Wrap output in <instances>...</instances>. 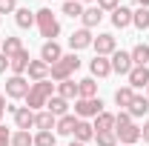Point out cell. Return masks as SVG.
Segmentation results:
<instances>
[{"mask_svg":"<svg viewBox=\"0 0 149 146\" xmlns=\"http://www.w3.org/2000/svg\"><path fill=\"white\" fill-rule=\"evenodd\" d=\"M52 89H55V83L52 80H37L32 83V89L26 95V103H29V109H43L46 103H49V97H52Z\"/></svg>","mask_w":149,"mask_h":146,"instance_id":"1","label":"cell"},{"mask_svg":"<svg viewBox=\"0 0 149 146\" xmlns=\"http://www.w3.org/2000/svg\"><path fill=\"white\" fill-rule=\"evenodd\" d=\"M77 69H80V57H77V55L72 52V55H63V57H60V60L55 63V66H52L49 77L60 83V80H69V77H72L74 72H77Z\"/></svg>","mask_w":149,"mask_h":146,"instance_id":"2","label":"cell"},{"mask_svg":"<svg viewBox=\"0 0 149 146\" xmlns=\"http://www.w3.org/2000/svg\"><path fill=\"white\" fill-rule=\"evenodd\" d=\"M35 23H37L40 35L46 37V40H55V37L60 35V23H57V17H55L52 9H40V12H35Z\"/></svg>","mask_w":149,"mask_h":146,"instance_id":"3","label":"cell"},{"mask_svg":"<svg viewBox=\"0 0 149 146\" xmlns=\"http://www.w3.org/2000/svg\"><path fill=\"white\" fill-rule=\"evenodd\" d=\"M103 112V100L100 97H77L74 100V115L77 117H97Z\"/></svg>","mask_w":149,"mask_h":146,"instance_id":"4","label":"cell"},{"mask_svg":"<svg viewBox=\"0 0 149 146\" xmlns=\"http://www.w3.org/2000/svg\"><path fill=\"white\" fill-rule=\"evenodd\" d=\"M29 89H32V86H29V80H26L23 74H12V77L6 80V95L15 97V100H17V97H26Z\"/></svg>","mask_w":149,"mask_h":146,"instance_id":"5","label":"cell"},{"mask_svg":"<svg viewBox=\"0 0 149 146\" xmlns=\"http://www.w3.org/2000/svg\"><path fill=\"white\" fill-rule=\"evenodd\" d=\"M109 63H112V72H118V74H129L132 66H135V63H132V55H129V52H120V49L112 52Z\"/></svg>","mask_w":149,"mask_h":146,"instance_id":"6","label":"cell"},{"mask_svg":"<svg viewBox=\"0 0 149 146\" xmlns=\"http://www.w3.org/2000/svg\"><path fill=\"white\" fill-rule=\"evenodd\" d=\"M60 57H63L60 43H57V40H46V43H43V49H40V60H43V63H49V66H55Z\"/></svg>","mask_w":149,"mask_h":146,"instance_id":"7","label":"cell"},{"mask_svg":"<svg viewBox=\"0 0 149 146\" xmlns=\"http://www.w3.org/2000/svg\"><path fill=\"white\" fill-rule=\"evenodd\" d=\"M92 46H95V52H97L100 57L118 52V40H115V35H97V37L92 40Z\"/></svg>","mask_w":149,"mask_h":146,"instance_id":"8","label":"cell"},{"mask_svg":"<svg viewBox=\"0 0 149 146\" xmlns=\"http://www.w3.org/2000/svg\"><path fill=\"white\" fill-rule=\"evenodd\" d=\"M115 135H118V143L132 146V143H138V140H141V126L129 123V126H120V129H115Z\"/></svg>","mask_w":149,"mask_h":146,"instance_id":"9","label":"cell"},{"mask_svg":"<svg viewBox=\"0 0 149 146\" xmlns=\"http://www.w3.org/2000/svg\"><path fill=\"white\" fill-rule=\"evenodd\" d=\"M126 77H129L132 89H143V86H149V66H132V72Z\"/></svg>","mask_w":149,"mask_h":146,"instance_id":"10","label":"cell"},{"mask_svg":"<svg viewBox=\"0 0 149 146\" xmlns=\"http://www.w3.org/2000/svg\"><path fill=\"white\" fill-rule=\"evenodd\" d=\"M26 72H29V77L37 83V80H49V72H52V66H49V63H43V60H32Z\"/></svg>","mask_w":149,"mask_h":146,"instance_id":"11","label":"cell"},{"mask_svg":"<svg viewBox=\"0 0 149 146\" xmlns=\"http://www.w3.org/2000/svg\"><path fill=\"white\" fill-rule=\"evenodd\" d=\"M29 63H32V57H29V52H26V49H20L15 57H9V69H12L15 74H23L26 69H29Z\"/></svg>","mask_w":149,"mask_h":146,"instance_id":"12","label":"cell"},{"mask_svg":"<svg viewBox=\"0 0 149 146\" xmlns=\"http://www.w3.org/2000/svg\"><path fill=\"white\" fill-rule=\"evenodd\" d=\"M89 72H92L95 77H109V74H112V63L106 60V57L95 55V57H92V63H89Z\"/></svg>","mask_w":149,"mask_h":146,"instance_id":"13","label":"cell"},{"mask_svg":"<svg viewBox=\"0 0 149 146\" xmlns=\"http://www.w3.org/2000/svg\"><path fill=\"white\" fill-rule=\"evenodd\" d=\"M92 32L89 29H77V32H72V37H69V46L72 49H86V46H92Z\"/></svg>","mask_w":149,"mask_h":146,"instance_id":"14","label":"cell"},{"mask_svg":"<svg viewBox=\"0 0 149 146\" xmlns=\"http://www.w3.org/2000/svg\"><path fill=\"white\" fill-rule=\"evenodd\" d=\"M126 112H129L132 117H143V115L149 112V97H146V95H135Z\"/></svg>","mask_w":149,"mask_h":146,"instance_id":"15","label":"cell"},{"mask_svg":"<svg viewBox=\"0 0 149 146\" xmlns=\"http://www.w3.org/2000/svg\"><path fill=\"white\" fill-rule=\"evenodd\" d=\"M15 123H17V129H23V132H29V129L35 126V112L29 109V106H23V109L15 112Z\"/></svg>","mask_w":149,"mask_h":146,"instance_id":"16","label":"cell"},{"mask_svg":"<svg viewBox=\"0 0 149 146\" xmlns=\"http://www.w3.org/2000/svg\"><path fill=\"white\" fill-rule=\"evenodd\" d=\"M112 23H115L118 29L132 26V9H129V6H118V9L112 12Z\"/></svg>","mask_w":149,"mask_h":146,"instance_id":"17","label":"cell"},{"mask_svg":"<svg viewBox=\"0 0 149 146\" xmlns=\"http://www.w3.org/2000/svg\"><path fill=\"white\" fill-rule=\"evenodd\" d=\"M55 123H57V117L52 112H37L35 115V129H40V132H52Z\"/></svg>","mask_w":149,"mask_h":146,"instance_id":"18","label":"cell"},{"mask_svg":"<svg viewBox=\"0 0 149 146\" xmlns=\"http://www.w3.org/2000/svg\"><path fill=\"white\" fill-rule=\"evenodd\" d=\"M66 109H69V100H63L60 95H52V97H49V103H46V112H52L55 117H63Z\"/></svg>","mask_w":149,"mask_h":146,"instance_id":"19","label":"cell"},{"mask_svg":"<svg viewBox=\"0 0 149 146\" xmlns=\"http://www.w3.org/2000/svg\"><path fill=\"white\" fill-rule=\"evenodd\" d=\"M80 20H83V29H95V26L103 20V12H100L97 6H92V9H83Z\"/></svg>","mask_w":149,"mask_h":146,"instance_id":"20","label":"cell"},{"mask_svg":"<svg viewBox=\"0 0 149 146\" xmlns=\"http://www.w3.org/2000/svg\"><path fill=\"white\" fill-rule=\"evenodd\" d=\"M92 138H95V126L86 123V120H77V126H74V140H77V143H86V140H92Z\"/></svg>","mask_w":149,"mask_h":146,"instance_id":"21","label":"cell"},{"mask_svg":"<svg viewBox=\"0 0 149 146\" xmlns=\"http://www.w3.org/2000/svg\"><path fill=\"white\" fill-rule=\"evenodd\" d=\"M57 95H60L63 100H77V83H74L72 77H69V80H60V83H57Z\"/></svg>","mask_w":149,"mask_h":146,"instance_id":"22","label":"cell"},{"mask_svg":"<svg viewBox=\"0 0 149 146\" xmlns=\"http://www.w3.org/2000/svg\"><path fill=\"white\" fill-rule=\"evenodd\" d=\"M74 126H77V117L74 115H63V117H57V135H74Z\"/></svg>","mask_w":149,"mask_h":146,"instance_id":"23","label":"cell"},{"mask_svg":"<svg viewBox=\"0 0 149 146\" xmlns=\"http://www.w3.org/2000/svg\"><path fill=\"white\" fill-rule=\"evenodd\" d=\"M95 132H115V115L100 112V115L95 117Z\"/></svg>","mask_w":149,"mask_h":146,"instance_id":"24","label":"cell"},{"mask_svg":"<svg viewBox=\"0 0 149 146\" xmlns=\"http://www.w3.org/2000/svg\"><path fill=\"white\" fill-rule=\"evenodd\" d=\"M129 55H132V63H135V66H146L149 63V46L146 43H138Z\"/></svg>","mask_w":149,"mask_h":146,"instance_id":"25","label":"cell"},{"mask_svg":"<svg viewBox=\"0 0 149 146\" xmlns=\"http://www.w3.org/2000/svg\"><path fill=\"white\" fill-rule=\"evenodd\" d=\"M15 23H17L20 29H32V26H35V12L17 9V12H15Z\"/></svg>","mask_w":149,"mask_h":146,"instance_id":"26","label":"cell"},{"mask_svg":"<svg viewBox=\"0 0 149 146\" xmlns=\"http://www.w3.org/2000/svg\"><path fill=\"white\" fill-rule=\"evenodd\" d=\"M20 49H23L20 37H6V40H3V46H0V52H3L6 57H15V55L20 52Z\"/></svg>","mask_w":149,"mask_h":146,"instance_id":"27","label":"cell"},{"mask_svg":"<svg viewBox=\"0 0 149 146\" xmlns=\"http://www.w3.org/2000/svg\"><path fill=\"white\" fill-rule=\"evenodd\" d=\"M95 92H97V83H95L92 77L77 80V97H95Z\"/></svg>","mask_w":149,"mask_h":146,"instance_id":"28","label":"cell"},{"mask_svg":"<svg viewBox=\"0 0 149 146\" xmlns=\"http://www.w3.org/2000/svg\"><path fill=\"white\" fill-rule=\"evenodd\" d=\"M132 23L143 32V29H149V9H135L132 12Z\"/></svg>","mask_w":149,"mask_h":146,"instance_id":"29","label":"cell"},{"mask_svg":"<svg viewBox=\"0 0 149 146\" xmlns=\"http://www.w3.org/2000/svg\"><path fill=\"white\" fill-rule=\"evenodd\" d=\"M132 97H135L132 86H126V89H118V92H115V103H118V106H126V109H129Z\"/></svg>","mask_w":149,"mask_h":146,"instance_id":"30","label":"cell"},{"mask_svg":"<svg viewBox=\"0 0 149 146\" xmlns=\"http://www.w3.org/2000/svg\"><path fill=\"white\" fill-rule=\"evenodd\" d=\"M12 146H35V138H32L29 132H23V129H17V132L12 135Z\"/></svg>","mask_w":149,"mask_h":146,"instance_id":"31","label":"cell"},{"mask_svg":"<svg viewBox=\"0 0 149 146\" xmlns=\"http://www.w3.org/2000/svg\"><path fill=\"white\" fill-rule=\"evenodd\" d=\"M97 146H118V135L115 132H95Z\"/></svg>","mask_w":149,"mask_h":146,"instance_id":"32","label":"cell"},{"mask_svg":"<svg viewBox=\"0 0 149 146\" xmlns=\"http://www.w3.org/2000/svg\"><path fill=\"white\" fill-rule=\"evenodd\" d=\"M63 15H69V17H80V15H83V6H80L77 0H66V3H63Z\"/></svg>","mask_w":149,"mask_h":146,"instance_id":"33","label":"cell"},{"mask_svg":"<svg viewBox=\"0 0 149 146\" xmlns=\"http://www.w3.org/2000/svg\"><path fill=\"white\" fill-rule=\"evenodd\" d=\"M35 146H55V135H52V132H37L35 135Z\"/></svg>","mask_w":149,"mask_h":146,"instance_id":"34","label":"cell"},{"mask_svg":"<svg viewBox=\"0 0 149 146\" xmlns=\"http://www.w3.org/2000/svg\"><path fill=\"white\" fill-rule=\"evenodd\" d=\"M129 123H132V115H129V112H118V115H115V129L129 126Z\"/></svg>","mask_w":149,"mask_h":146,"instance_id":"35","label":"cell"},{"mask_svg":"<svg viewBox=\"0 0 149 146\" xmlns=\"http://www.w3.org/2000/svg\"><path fill=\"white\" fill-rule=\"evenodd\" d=\"M118 6H120L118 0H97V9H100V12H115Z\"/></svg>","mask_w":149,"mask_h":146,"instance_id":"36","label":"cell"},{"mask_svg":"<svg viewBox=\"0 0 149 146\" xmlns=\"http://www.w3.org/2000/svg\"><path fill=\"white\" fill-rule=\"evenodd\" d=\"M9 12H17V3L15 0H0V15H9Z\"/></svg>","mask_w":149,"mask_h":146,"instance_id":"37","label":"cell"},{"mask_svg":"<svg viewBox=\"0 0 149 146\" xmlns=\"http://www.w3.org/2000/svg\"><path fill=\"white\" fill-rule=\"evenodd\" d=\"M0 146H12V135H9V129L0 123Z\"/></svg>","mask_w":149,"mask_h":146,"instance_id":"38","label":"cell"},{"mask_svg":"<svg viewBox=\"0 0 149 146\" xmlns=\"http://www.w3.org/2000/svg\"><path fill=\"white\" fill-rule=\"evenodd\" d=\"M6 69H9V57H6L3 52H0V74L6 72Z\"/></svg>","mask_w":149,"mask_h":146,"instance_id":"39","label":"cell"},{"mask_svg":"<svg viewBox=\"0 0 149 146\" xmlns=\"http://www.w3.org/2000/svg\"><path fill=\"white\" fill-rule=\"evenodd\" d=\"M141 138H143V140H146V143H149V120H146V123H143V129H141Z\"/></svg>","mask_w":149,"mask_h":146,"instance_id":"40","label":"cell"},{"mask_svg":"<svg viewBox=\"0 0 149 146\" xmlns=\"http://www.w3.org/2000/svg\"><path fill=\"white\" fill-rule=\"evenodd\" d=\"M3 112H6V97L0 95V117H3Z\"/></svg>","mask_w":149,"mask_h":146,"instance_id":"41","label":"cell"},{"mask_svg":"<svg viewBox=\"0 0 149 146\" xmlns=\"http://www.w3.org/2000/svg\"><path fill=\"white\" fill-rule=\"evenodd\" d=\"M138 6L141 9H149V0H138Z\"/></svg>","mask_w":149,"mask_h":146,"instance_id":"42","label":"cell"},{"mask_svg":"<svg viewBox=\"0 0 149 146\" xmlns=\"http://www.w3.org/2000/svg\"><path fill=\"white\" fill-rule=\"evenodd\" d=\"M69 146H86V143H77V140H72V143H69Z\"/></svg>","mask_w":149,"mask_h":146,"instance_id":"43","label":"cell"},{"mask_svg":"<svg viewBox=\"0 0 149 146\" xmlns=\"http://www.w3.org/2000/svg\"><path fill=\"white\" fill-rule=\"evenodd\" d=\"M146 97H149V86H146Z\"/></svg>","mask_w":149,"mask_h":146,"instance_id":"44","label":"cell"},{"mask_svg":"<svg viewBox=\"0 0 149 146\" xmlns=\"http://www.w3.org/2000/svg\"><path fill=\"white\" fill-rule=\"evenodd\" d=\"M77 3H86V0H77Z\"/></svg>","mask_w":149,"mask_h":146,"instance_id":"45","label":"cell"},{"mask_svg":"<svg viewBox=\"0 0 149 146\" xmlns=\"http://www.w3.org/2000/svg\"><path fill=\"white\" fill-rule=\"evenodd\" d=\"M118 146H123V143H118Z\"/></svg>","mask_w":149,"mask_h":146,"instance_id":"46","label":"cell"}]
</instances>
